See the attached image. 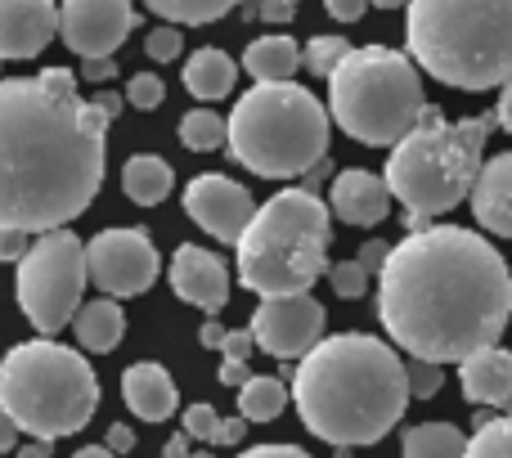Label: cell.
<instances>
[{"mask_svg": "<svg viewBox=\"0 0 512 458\" xmlns=\"http://www.w3.org/2000/svg\"><path fill=\"white\" fill-rule=\"evenodd\" d=\"M378 319L400 351L432 364H463L504 337L512 270L477 229L432 221L387 252L378 270Z\"/></svg>", "mask_w": 512, "mask_h": 458, "instance_id": "obj_1", "label": "cell"}, {"mask_svg": "<svg viewBox=\"0 0 512 458\" xmlns=\"http://www.w3.org/2000/svg\"><path fill=\"white\" fill-rule=\"evenodd\" d=\"M108 126L68 68L0 81V229L45 234L77 221L104 185Z\"/></svg>", "mask_w": 512, "mask_h": 458, "instance_id": "obj_2", "label": "cell"}, {"mask_svg": "<svg viewBox=\"0 0 512 458\" xmlns=\"http://www.w3.org/2000/svg\"><path fill=\"white\" fill-rule=\"evenodd\" d=\"M292 405L306 432L337 450L378 445L409 409L405 360L369 333L319 337L292 373Z\"/></svg>", "mask_w": 512, "mask_h": 458, "instance_id": "obj_3", "label": "cell"}, {"mask_svg": "<svg viewBox=\"0 0 512 458\" xmlns=\"http://www.w3.org/2000/svg\"><path fill=\"white\" fill-rule=\"evenodd\" d=\"M405 9L418 72L472 95L512 77V0H409Z\"/></svg>", "mask_w": 512, "mask_h": 458, "instance_id": "obj_4", "label": "cell"}, {"mask_svg": "<svg viewBox=\"0 0 512 458\" xmlns=\"http://www.w3.org/2000/svg\"><path fill=\"white\" fill-rule=\"evenodd\" d=\"M495 113H477L463 122H445L441 108L427 104L418 126L400 144H391L387 189L409 212V229H427L436 216L454 212L481 176V149L495 131Z\"/></svg>", "mask_w": 512, "mask_h": 458, "instance_id": "obj_5", "label": "cell"}, {"mask_svg": "<svg viewBox=\"0 0 512 458\" xmlns=\"http://www.w3.org/2000/svg\"><path fill=\"white\" fill-rule=\"evenodd\" d=\"M225 126L234 162L261 180H297L328 158V108L297 81H256Z\"/></svg>", "mask_w": 512, "mask_h": 458, "instance_id": "obj_6", "label": "cell"}, {"mask_svg": "<svg viewBox=\"0 0 512 458\" xmlns=\"http://www.w3.org/2000/svg\"><path fill=\"white\" fill-rule=\"evenodd\" d=\"M328 203L310 189H283L243 229L239 283L256 297H301L328 274Z\"/></svg>", "mask_w": 512, "mask_h": 458, "instance_id": "obj_7", "label": "cell"}, {"mask_svg": "<svg viewBox=\"0 0 512 458\" xmlns=\"http://www.w3.org/2000/svg\"><path fill=\"white\" fill-rule=\"evenodd\" d=\"M0 409L36 441L77 436L99 409V378L72 346L32 337L0 360Z\"/></svg>", "mask_w": 512, "mask_h": 458, "instance_id": "obj_8", "label": "cell"}, {"mask_svg": "<svg viewBox=\"0 0 512 458\" xmlns=\"http://www.w3.org/2000/svg\"><path fill=\"white\" fill-rule=\"evenodd\" d=\"M427 108L423 72L409 54L387 45H351L328 77V113L351 140L391 149L418 126Z\"/></svg>", "mask_w": 512, "mask_h": 458, "instance_id": "obj_9", "label": "cell"}, {"mask_svg": "<svg viewBox=\"0 0 512 458\" xmlns=\"http://www.w3.org/2000/svg\"><path fill=\"white\" fill-rule=\"evenodd\" d=\"M90 283L86 270V243L72 229H45L32 238L27 256L18 261V306L27 324L41 337H54L72 324L81 310V292Z\"/></svg>", "mask_w": 512, "mask_h": 458, "instance_id": "obj_10", "label": "cell"}, {"mask_svg": "<svg viewBox=\"0 0 512 458\" xmlns=\"http://www.w3.org/2000/svg\"><path fill=\"white\" fill-rule=\"evenodd\" d=\"M86 270L104 297H140L158 279L162 256L144 229H99L86 243Z\"/></svg>", "mask_w": 512, "mask_h": 458, "instance_id": "obj_11", "label": "cell"}, {"mask_svg": "<svg viewBox=\"0 0 512 458\" xmlns=\"http://www.w3.org/2000/svg\"><path fill=\"white\" fill-rule=\"evenodd\" d=\"M131 32V0H63L59 5V36L77 59H113Z\"/></svg>", "mask_w": 512, "mask_h": 458, "instance_id": "obj_12", "label": "cell"}, {"mask_svg": "<svg viewBox=\"0 0 512 458\" xmlns=\"http://www.w3.org/2000/svg\"><path fill=\"white\" fill-rule=\"evenodd\" d=\"M248 328L265 355L301 360L324 337V306L310 292H301V297H261Z\"/></svg>", "mask_w": 512, "mask_h": 458, "instance_id": "obj_13", "label": "cell"}, {"mask_svg": "<svg viewBox=\"0 0 512 458\" xmlns=\"http://www.w3.org/2000/svg\"><path fill=\"white\" fill-rule=\"evenodd\" d=\"M185 212H189V221L203 229V234L221 238V243H239L243 229L252 225L256 207H252V194L239 185V180L207 171V176H194V180H189V189H185Z\"/></svg>", "mask_w": 512, "mask_h": 458, "instance_id": "obj_14", "label": "cell"}, {"mask_svg": "<svg viewBox=\"0 0 512 458\" xmlns=\"http://www.w3.org/2000/svg\"><path fill=\"white\" fill-rule=\"evenodd\" d=\"M171 292H176L185 306H198L207 315H221L230 306V274H225V261L216 252L198 243H180L171 252Z\"/></svg>", "mask_w": 512, "mask_h": 458, "instance_id": "obj_15", "label": "cell"}, {"mask_svg": "<svg viewBox=\"0 0 512 458\" xmlns=\"http://www.w3.org/2000/svg\"><path fill=\"white\" fill-rule=\"evenodd\" d=\"M59 36L54 0H0V59H36Z\"/></svg>", "mask_w": 512, "mask_h": 458, "instance_id": "obj_16", "label": "cell"}, {"mask_svg": "<svg viewBox=\"0 0 512 458\" xmlns=\"http://www.w3.org/2000/svg\"><path fill=\"white\" fill-rule=\"evenodd\" d=\"M328 203H333L337 221H346V225H382L391 212V189H387V180L373 176V171L351 167L333 180Z\"/></svg>", "mask_w": 512, "mask_h": 458, "instance_id": "obj_17", "label": "cell"}, {"mask_svg": "<svg viewBox=\"0 0 512 458\" xmlns=\"http://www.w3.org/2000/svg\"><path fill=\"white\" fill-rule=\"evenodd\" d=\"M472 216L490 234L512 238V153L481 162V176L472 185Z\"/></svg>", "mask_w": 512, "mask_h": 458, "instance_id": "obj_18", "label": "cell"}, {"mask_svg": "<svg viewBox=\"0 0 512 458\" xmlns=\"http://www.w3.org/2000/svg\"><path fill=\"white\" fill-rule=\"evenodd\" d=\"M122 400L126 409H131L140 423H167L171 414H176V382H171V373L162 369V364L153 360H140L131 364V369L122 373Z\"/></svg>", "mask_w": 512, "mask_h": 458, "instance_id": "obj_19", "label": "cell"}, {"mask_svg": "<svg viewBox=\"0 0 512 458\" xmlns=\"http://www.w3.org/2000/svg\"><path fill=\"white\" fill-rule=\"evenodd\" d=\"M459 387L472 405L504 409L512 396V351L486 346V351L468 355V360L459 364Z\"/></svg>", "mask_w": 512, "mask_h": 458, "instance_id": "obj_20", "label": "cell"}, {"mask_svg": "<svg viewBox=\"0 0 512 458\" xmlns=\"http://www.w3.org/2000/svg\"><path fill=\"white\" fill-rule=\"evenodd\" d=\"M72 324H77L81 351H90V355H113L126 337V315H122V306H117V297L86 301V306L72 315Z\"/></svg>", "mask_w": 512, "mask_h": 458, "instance_id": "obj_21", "label": "cell"}, {"mask_svg": "<svg viewBox=\"0 0 512 458\" xmlns=\"http://www.w3.org/2000/svg\"><path fill=\"white\" fill-rule=\"evenodd\" d=\"M234 81H239V63H234L225 50H216V45H203V50L189 54V63H185V90L194 99H203V104H212V99H225L234 90Z\"/></svg>", "mask_w": 512, "mask_h": 458, "instance_id": "obj_22", "label": "cell"}, {"mask_svg": "<svg viewBox=\"0 0 512 458\" xmlns=\"http://www.w3.org/2000/svg\"><path fill=\"white\" fill-rule=\"evenodd\" d=\"M243 68L256 81H292L301 68V45L292 36H256L243 50Z\"/></svg>", "mask_w": 512, "mask_h": 458, "instance_id": "obj_23", "label": "cell"}, {"mask_svg": "<svg viewBox=\"0 0 512 458\" xmlns=\"http://www.w3.org/2000/svg\"><path fill=\"white\" fill-rule=\"evenodd\" d=\"M176 185V171L158 158V153H135L122 167V189L135 207H158Z\"/></svg>", "mask_w": 512, "mask_h": 458, "instance_id": "obj_24", "label": "cell"}, {"mask_svg": "<svg viewBox=\"0 0 512 458\" xmlns=\"http://www.w3.org/2000/svg\"><path fill=\"white\" fill-rule=\"evenodd\" d=\"M468 436L454 423H418L405 432V458H463Z\"/></svg>", "mask_w": 512, "mask_h": 458, "instance_id": "obj_25", "label": "cell"}, {"mask_svg": "<svg viewBox=\"0 0 512 458\" xmlns=\"http://www.w3.org/2000/svg\"><path fill=\"white\" fill-rule=\"evenodd\" d=\"M288 405V382L283 378H252L239 387V418L248 423H274Z\"/></svg>", "mask_w": 512, "mask_h": 458, "instance_id": "obj_26", "label": "cell"}, {"mask_svg": "<svg viewBox=\"0 0 512 458\" xmlns=\"http://www.w3.org/2000/svg\"><path fill=\"white\" fill-rule=\"evenodd\" d=\"M149 14H162L167 23H185V27H207L216 18H225L230 9H239L243 0H144Z\"/></svg>", "mask_w": 512, "mask_h": 458, "instance_id": "obj_27", "label": "cell"}, {"mask_svg": "<svg viewBox=\"0 0 512 458\" xmlns=\"http://www.w3.org/2000/svg\"><path fill=\"white\" fill-rule=\"evenodd\" d=\"M225 131L230 126L221 122V113H212V108H194V113L180 117V144L194 153H212L225 144Z\"/></svg>", "mask_w": 512, "mask_h": 458, "instance_id": "obj_28", "label": "cell"}, {"mask_svg": "<svg viewBox=\"0 0 512 458\" xmlns=\"http://www.w3.org/2000/svg\"><path fill=\"white\" fill-rule=\"evenodd\" d=\"M463 458H512V414L481 423Z\"/></svg>", "mask_w": 512, "mask_h": 458, "instance_id": "obj_29", "label": "cell"}, {"mask_svg": "<svg viewBox=\"0 0 512 458\" xmlns=\"http://www.w3.org/2000/svg\"><path fill=\"white\" fill-rule=\"evenodd\" d=\"M351 54V41L346 36H315V41L301 45V63H306L315 77H333L337 63Z\"/></svg>", "mask_w": 512, "mask_h": 458, "instance_id": "obj_30", "label": "cell"}, {"mask_svg": "<svg viewBox=\"0 0 512 458\" xmlns=\"http://www.w3.org/2000/svg\"><path fill=\"white\" fill-rule=\"evenodd\" d=\"M405 382H409V400H432L436 391H441L445 373H441V364L409 355V360H405Z\"/></svg>", "mask_w": 512, "mask_h": 458, "instance_id": "obj_31", "label": "cell"}, {"mask_svg": "<svg viewBox=\"0 0 512 458\" xmlns=\"http://www.w3.org/2000/svg\"><path fill=\"white\" fill-rule=\"evenodd\" d=\"M328 288L337 292L342 301H355L369 292V270L360 261H342V265H328Z\"/></svg>", "mask_w": 512, "mask_h": 458, "instance_id": "obj_32", "label": "cell"}, {"mask_svg": "<svg viewBox=\"0 0 512 458\" xmlns=\"http://www.w3.org/2000/svg\"><path fill=\"white\" fill-rule=\"evenodd\" d=\"M162 99H167V86H162L153 72H140V77H131V86H126V104H135V108H158Z\"/></svg>", "mask_w": 512, "mask_h": 458, "instance_id": "obj_33", "label": "cell"}, {"mask_svg": "<svg viewBox=\"0 0 512 458\" xmlns=\"http://www.w3.org/2000/svg\"><path fill=\"white\" fill-rule=\"evenodd\" d=\"M144 54L149 59H158V63H171L180 54V32H176V23H167V27H153L149 36H144Z\"/></svg>", "mask_w": 512, "mask_h": 458, "instance_id": "obj_34", "label": "cell"}, {"mask_svg": "<svg viewBox=\"0 0 512 458\" xmlns=\"http://www.w3.org/2000/svg\"><path fill=\"white\" fill-rule=\"evenodd\" d=\"M216 427H221V414H216L212 405H189L185 409V432L194 436V441H216Z\"/></svg>", "mask_w": 512, "mask_h": 458, "instance_id": "obj_35", "label": "cell"}, {"mask_svg": "<svg viewBox=\"0 0 512 458\" xmlns=\"http://www.w3.org/2000/svg\"><path fill=\"white\" fill-rule=\"evenodd\" d=\"M252 346H256L252 328H230V333H225V346H221V355H225L221 364H248Z\"/></svg>", "mask_w": 512, "mask_h": 458, "instance_id": "obj_36", "label": "cell"}, {"mask_svg": "<svg viewBox=\"0 0 512 458\" xmlns=\"http://www.w3.org/2000/svg\"><path fill=\"white\" fill-rule=\"evenodd\" d=\"M36 234H23V229H0V261H23L27 247H32Z\"/></svg>", "mask_w": 512, "mask_h": 458, "instance_id": "obj_37", "label": "cell"}, {"mask_svg": "<svg viewBox=\"0 0 512 458\" xmlns=\"http://www.w3.org/2000/svg\"><path fill=\"white\" fill-rule=\"evenodd\" d=\"M243 436H248V418H221L212 445H221V450H234V445H243Z\"/></svg>", "mask_w": 512, "mask_h": 458, "instance_id": "obj_38", "label": "cell"}, {"mask_svg": "<svg viewBox=\"0 0 512 458\" xmlns=\"http://www.w3.org/2000/svg\"><path fill=\"white\" fill-rule=\"evenodd\" d=\"M297 9H301V0H261V14L256 18H265V23H292Z\"/></svg>", "mask_w": 512, "mask_h": 458, "instance_id": "obj_39", "label": "cell"}, {"mask_svg": "<svg viewBox=\"0 0 512 458\" xmlns=\"http://www.w3.org/2000/svg\"><path fill=\"white\" fill-rule=\"evenodd\" d=\"M387 252H391V243H382V238H369V243L360 247V256H355V261L364 265V270H382V265H387Z\"/></svg>", "mask_w": 512, "mask_h": 458, "instance_id": "obj_40", "label": "cell"}, {"mask_svg": "<svg viewBox=\"0 0 512 458\" xmlns=\"http://www.w3.org/2000/svg\"><path fill=\"white\" fill-rule=\"evenodd\" d=\"M324 9L337 18V23H355V18H364L369 0H324Z\"/></svg>", "mask_w": 512, "mask_h": 458, "instance_id": "obj_41", "label": "cell"}, {"mask_svg": "<svg viewBox=\"0 0 512 458\" xmlns=\"http://www.w3.org/2000/svg\"><path fill=\"white\" fill-rule=\"evenodd\" d=\"M104 445H108V450H113L117 458H122V454L135 450V432H131L126 423H113V427H108V436H104Z\"/></svg>", "mask_w": 512, "mask_h": 458, "instance_id": "obj_42", "label": "cell"}, {"mask_svg": "<svg viewBox=\"0 0 512 458\" xmlns=\"http://www.w3.org/2000/svg\"><path fill=\"white\" fill-rule=\"evenodd\" d=\"M81 77L86 81H113L117 77V54L113 59H81Z\"/></svg>", "mask_w": 512, "mask_h": 458, "instance_id": "obj_43", "label": "cell"}, {"mask_svg": "<svg viewBox=\"0 0 512 458\" xmlns=\"http://www.w3.org/2000/svg\"><path fill=\"white\" fill-rule=\"evenodd\" d=\"M239 458H310V454L297 450V445H252V450H243Z\"/></svg>", "mask_w": 512, "mask_h": 458, "instance_id": "obj_44", "label": "cell"}, {"mask_svg": "<svg viewBox=\"0 0 512 458\" xmlns=\"http://www.w3.org/2000/svg\"><path fill=\"white\" fill-rule=\"evenodd\" d=\"M225 333H230V328H221V319L212 315L203 328H198V342H203L207 351H221V346H225Z\"/></svg>", "mask_w": 512, "mask_h": 458, "instance_id": "obj_45", "label": "cell"}, {"mask_svg": "<svg viewBox=\"0 0 512 458\" xmlns=\"http://www.w3.org/2000/svg\"><path fill=\"white\" fill-rule=\"evenodd\" d=\"M495 122L504 126V131L512 135V77L499 86V104H495Z\"/></svg>", "mask_w": 512, "mask_h": 458, "instance_id": "obj_46", "label": "cell"}, {"mask_svg": "<svg viewBox=\"0 0 512 458\" xmlns=\"http://www.w3.org/2000/svg\"><path fill=\"white\" fill-rule=\"evenodd\" d=\"M18 450V427H14V418L0 409V454H14Z\"/></svg>", "mask_w": 512, "mask_h": 458, "instance_id": "obj_47", "label": "cell"}, {"mask_svg": "<svg viewBox=\"0 0 512 458\" xmlns=\"http://www.w3.org/2000/svg\"><path fill=\"white\" fill-rule=\"evenodd\" d=\"M90 104H95V108H99V113H104V117H108V122H117V113H122V99H117V95H113V90H99V95H95V99H90Z\"/></svg>", "mask_w": 512, "mask_h": 458, "instance_id": "obj_48", "label": "cell"}, {"mask_svg": "<svg viewBox=\"0 0 512 458\" xmlns=\"http://www.w3.org/2000/svg\"><path fill=\"white\" fill-rule=\"evenodd\" d=\"M54 454V441H36V436H32V441H18V450H14V458H50Z\"/></svg>", "mask_w": 512, "mask_h": 458, "instance_id": "obj_49", "label": "cell"}, {"mask_svg": "<svg viewBox=\"0 0 512 458\" xmlns=\"http://www.w3.org/2000/svg\"><path fill=\"white\" fill-rule=\"evenodd\" d=\"M189 441H194L189 432H176L167 445H162V458H189V454H194V450H189Z\"/></svg>", "mask_w": 512, "mask_h": 458, "instance_id": "obj_50", "label": "cell"}, {"mask_svg": "<svg viewBox=\"0 0 512 458\" xmlns=\"http://www.w3.org/2000/svg\"><path fill=\"white\" fill-rule=\"evenodd\" d=\"M72 458H117V454L108 450V445H86V450H77Z\"/></svg>", "mask_w": 512, "mask_h": 458, "instance_id": "obj_51", "label": "cell"}, {"mask_svg": "<svg viewBox=\"0 0 512 458\" xmlns=\"http://www.w3.org/2000/svg\"><path fill=\"white\" fill-rule=\"evenodd\" d=\"M369 5H378V9H400V5H409V0H369Z\"/></svg>", "mask_w": 512, "mask_h": 458, "instance_id": "obj_52", "label": "cell"}, {"mask_svg": "<svg viewBox=\"0 0 512 458\" xmlns=\"http://www.w3.org/2000/svg\"><path fill=\"white\" fill-rule=\"evenodd\" d=\"M189 458H216L212 450H198V454H189Z\"/></svg>", "mask_w": 512, "mask_h": 458, "instance_id": "obj_53", "label": "cell"}, {"mask_svg": "<svg viewBox=\"0 0 512 458\" xmlns=\"http://www.w3.org/2000/svg\"><path fill=\"white\" fill-rule=\"evenodd\" d=\"M504 414H512V396H508V405H504Z\"/></svg>", "mask_w": 512, "mask_h": 458, "instance_id": "obj_54", "label": "cell"}]
</instances>
